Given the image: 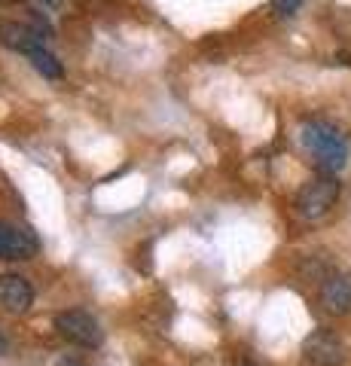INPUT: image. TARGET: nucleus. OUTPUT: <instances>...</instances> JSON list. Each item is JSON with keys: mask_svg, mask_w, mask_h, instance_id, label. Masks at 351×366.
<instances>
[{"mask_svg": "<svg viewBox=\"0 0 351 366\" xmlns=\"http://www.w3.org/2000/svg\"><path fill=\"white\" fill-rule=\"evenodd\" d=\"M302 147L315 156V162H318V168L324 171V174H339L345 165H348V141L345 134L336 129V125L324 122V119H309L302 125Z\"/></svg>", "mask_w": 351, "mask_h": 366, "instance_id": "obj_1", "label": "nucleus"}, {"mask_svg": "<svg viewBox=\"0 0 351 366\" xmlns=\"http://www.w3.org/2000/svg\"><path fill=\"white\" fill-rule=\"evenodd\" d=\"M339 199V180L336 174H321L312 177L309 183H302V189L297 192V214L302 220H321L324 214H330V208Z\"/></svg>", "mask_w": 351, "mask_h": 366, "instance_id": "obj_2", "label": "nucleus"}, {"mask_svg": "<svg viewBox=\"0 0 351 366\" xmlns=\"http://www.w3.org/2000/svg\"><path fill=\"white\" fill-rule=\"evenodd\" d=\"M55 330H59V336L64 342L80 345V348H101V342H104V330H101V324L89 312H80V308L55 315Z\"/></svg>", "mask_w": 351, "mask_h": 366, "instance_id": "obj_3", "label": "nucleus"}, {"mask_svg": "<svg viewBox=\"0 0 351 366\" xmlns=\"http://www.w3.org/2000/svg\"><path fill=\"white\" fill-rule=\"evenodd\" d=\"M302 357L312 366H342L345 345L333 330H315V333L305 336V342H302Z\"/></svg>", "mask_w": 351, "mask_h": 366, "instance_id": "obj_4", "label": "nucleus"}, {"mask_svg": "<svg viewBox=\"0 0 351 366\" xmlns=\"http://www.w3.org/2000/svg\"><path fill=\"white\" fill-rule=\"evenodd\" d=\"M37 254V238L31 229L16 223H0V259H31Z\"/></svg>", "mask_w": 351, "mask_h": 366, "instance_id": "obj_5", "label": "nucleus"}, {"mask_svg": "<svg viewBox=\"0 0 351 366\" xmlns=\"http://www.w3.org/2000/svg\"><path fill=\"white\" fill-rule=\"evenodd\" d=\"M321 305L330 315H351V272H333L321 284Z\"/></svg>", "mask_w": 351, "mask_h": 366, "instance_id": "obj_6", "label": "nucleus"}, {"mask_svg": "<svg viewBox=\"0 0 351 366\" xmlns=\"http://www.w3.org/2000/svg\"><path fill=\"white\" fill-rule=\"evenodd\" d=\"M34 305V287L21 274H4L0 278V308L9 315H25Z\"/></svg>", "mask_w": 351, "mask_h": 366, "instance_id": "obj_7", "label": "nucleus"}, {"mask_svg": "<svg viewBox=\"0 0 351 366\" xmlns=\"http://www.w3.org/2000/svg\"><path fill=\"white\" fill-rule=\"evenodd\" d=\"M0 43L13 52L21 55H34L37 49H43V34L34 25H19V21H4L0 25Z\"/></svg>", "mask_w": 351, "mask_h": 366, "instance_id": "obj_8", "label": "nucleus"}, {"mask_svg": "<svg viewBox=\"0 0 351 366\" xmlns=\"http://www.w3.org/2000/svg\"><path fill=\"white\" fill-rule=\"evenodd\" d=\"M28 59H31V64H34V71H37V74H43L46 79H61L64 67H61V61L46 49V46H43V49H37L34 55H28Z\"/></svg>", "mask_w": 351, "mask_h": 366, "instance_id": "obj_9", "label": "nucleus"}, {"mask_svg": "<svg viewBox=\"0 0 351 366\" xmlns=\"http://www.w3.org/2000/svg\"><path fill=\"white\" fill-rule=\"evenodd\" d=\"M302 6V0H272V13L278 19H290Z\"/></svg>", "mask_w": 351, "mask_h": 366, "instance_id": "obj_10", "label": "nucleus"}, {"mask_svg": "<svg viewBox=\"0 0 351 366\" xmlns=\"http://www.w3.org/2000/svg\"><path fill=\"white\" fill-rule=\"evenodd\" d=\"M43 6V13H55V9H61V0H37Z\"/></svg>", "mask_w": 351, "mask_h": 366, "instance_id": "obj_11", "label": "nucleus"}, {"mask_svg": "<svg viewBox=\"0 0 351 366\" xmlns=\"http://www.w3.org/2000/svg\"><path fill=\"white\" fill-rule=\"evenodd\" d=\"M59 366H83V363H80V360H74V357H61Z\"/></svg>", "mask_w": 351, "mask_h": 366, "instance_id": "obj_12", "label": "nucleus"}, {"mask_svg": "<svg viewBox=\"0 0 351 366\" xmlns=\"http://www.w3.org/2000/svg\"><path fill=\"white\" fill-rule=\"evenodd\" d=\"M6 348H9V342L4 339V333H0V357H4V354H6Z\"/></svg>", "mask_w": 351, "mask_h": 366, "instance_id": "obj_13", "label": "nucleus"}, {"mask_svg": "<svg viewBox=\"0 0 351 366\" xmlns=\"http://www.w3.org/2000/svg\"><path fill=\"white\" fill-rule=\"evenodd\" d=\"M13 4H21V0H0V6H13Z\"/></svg>", "mask_w": 351, "mask_h": 366, "instance_id": "obj_14", "label": "nucleus"}, {"mask_svg": "<svg viewBox=\"0 0 351 366\" xmlns=\"http://www.w3.org/2000/svg\"><path fill=\"white\" fill-rule=\"evenodd\" d=\"M239 366H254V363H239Z\"/></svg>", "mask_w": 351, "mask_h": 366, "instance_id": "obj_15", "label": "nucleus"}]
</instances>
